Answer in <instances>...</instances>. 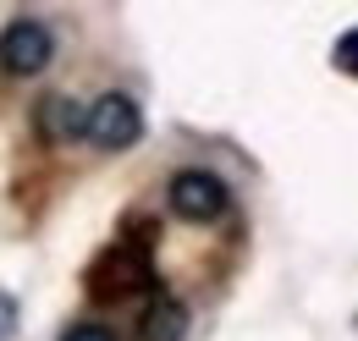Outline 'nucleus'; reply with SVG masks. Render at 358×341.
<instances>
[{"mask_svg": "<svg viewBox=\"0 0 358 341\" xmlns=\"http://www.w3.org/2000/svg\"><path fill=\"white\" fill-rule=\"evenodd\" d=\"M187 336V308L177 298H155L143 308V325H138V341H182Z\"/></svg>", "mask_w": 358, "mask_h": 341, "instance_id": "obj_6", "label": "nucleus"}, {"mask_svg": "<svg viewBox=\"0 0 358 341\" xmlns=\"http://www.w3.org/2000/svg\"><path fill=\"white\" fill-rule=\"evenodd\" d=\"M83 138L94 149H105V154H122V149H133L143 138V110L127 94H99L89 105V116H83Z\"/></svg>", "mask_w": 358, "mask_h": 341, "instance_id": "obj_3", "label": "nucleus"}, {"mask_svg": "<svg viewBox=\"0 0 358 341\" xmlns=\"http://www.w3.org/2000/svg\"><path fill=\"white\" fill-rule=\"evenodd\" d=\"M83 292L94 303H133V298H149L155 292V264L143 248H127L116 242L110 254H99L83 275Z\"/></svg>", "mask_w": 358, "mask_h": 341, "instance_id": "obj_1", "label": "nucleus"}, {"mask_svg": "<svg viewBox=\"0 0 358 341\" xmlns=\"http://www.w3.org/2000/svg\"><path fill=\"white\" fill-rule=\"evenodd\" d=\"M61 341H116V331L105 325V319H78V325H66Z\"/></svg>", "mask_w": 358, "mask_h": 341, "instance_id": "obj_8", "label": "nucleus"}, {"mask_svg": "<svg viewBox=\"0 0 358 341\" xmlns=\"http://www.w3.org/2000/svg\"><path fill=\"white\" fill-rule=\"evenodd\" d=\"M83 116H89V105H78L72 94H45L39 110H34L45 143H78V138H83Z\"/></svg>", "mask_w": 358, "mask_h": 341, "instance_id": "obj_5", "label": "nucleus"}, {"mask_svg": "<svg viewBox=\"0 0 358 341\" xmlns=\"http://www.w3.org/2000/svg\"><path fill=\"white\" fill-rule=\"evenodd\" d=\"M331 66H336L342 78H358V28L336 34V44H331Z\"/></svg>", "mask_w": 358, "mask_h": 341, "instance_id": "obj_7", "label": "nucleus"}, {"mask_svg": "<svg viewBox=\"0 0 358 341\" xmlns=\"http://www.w3.org/2000/svg\"><path fill=\"white\" fill-rule=\"evenodd\" d=\"M11 331H17V298L0 292V341H11Z\"/></svg>", "mask_w": 358, "mask_h": 341, "instance_id": "obj_9", "label": "nucleus"}, {"mask_svg": "<svg viewBox=\"0 0 358 341\" xmlns=\"http://www.w3.org/2000/svg\"><path fill=\"white\" fill-rule=\"evenodd\" d=\"M166 204L177 220H193V226H204V220H221L231 210V187H226V176L204 166H182L171 182H166Z\"/></svg>", "mask_w": 358, "mask_h": 341, "instance_id": "obj_2", "label": "nucleus"}, {"mask_svg": "<svg viewBox=\"0 0 358 341\" xmlns=\"http://www.w3.org/2000/svg\"><path fill=\"white\" fill-rule=\"evenodd\" d=\"M50 61H55V34L34 17H17L6 34H0V66L11 78H39Z\"/></svg>", "mask_w": 358, "mask_h": 341, "instance_id": "obj_4", "label": "nucleus"}]
</instances>
